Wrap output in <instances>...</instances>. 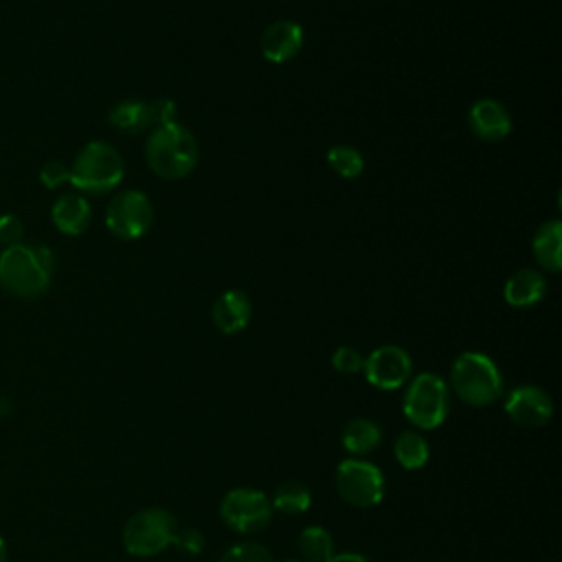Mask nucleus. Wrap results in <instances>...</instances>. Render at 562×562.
<instances>
[{"label": "nucleus", "instance_id": "nucleus-32", "mask_svg": "<svg viewBox=\"0 0 562 562\" xmlns=\"http://www.w3.org/2000/svg\"><path fill=\"white\" fill-rule=\"evenodd\" d=\"M288 562H301V560H288Z\"/></svg>", "mask_w": 562, "mask_h": 562}, {"label": "nucleus", "instance_id": "nucleus-17", "mask_svg": "<svg viewBox=\"0 0 562 562\" xmlns=\"http://www.w3.org/2000/svg\"><path fill=\"white\" fill-rule=\"evenodd\" d=\"M533 257L536 261L549 270L558 272L562 268V224L560 220L544 222L533 235Z\"/></svg>", "mask_w": 562, "mask_h": 562}, {"label": "nucleus", "instance_id": "nucleus-1", "mask_svg": "<svg viewBox=\"0 0 562 562\" xmlns=\"http://www.w3.org/2000/svg\"><path fill=\"white\" fill-rule=\"evenodd\" d=\"M55 274V255L44 244H15L0 252V285L18 299L42 296Z\"/></svg>", "mask_w": 562, "mask_h": 562}, {"label": "nucleus", "instance_id": "nucleus-25", "mask_svg": "<svg viewBox=\"0 0 562 562\" xmlns=\"http://www.w3.org/2000/svg\"><path fill=\"white\" fill-rule=\"evenodd\" d=\"M362 362H364V358L358 353V349L347 347V345L338 347V349L334 351V356H331L334 369H336L338 373H345V375H353V373L362 371Z\"/></svg>", "mask_w": 562, "mask_h": 562}, {"label": "nucleus", "instance_id": "nucleus-4", "mask_svg": "<svg viewBox=\"0 0 562 562\" xmlns=\"http://www.w3.org/2000/svg\"><path fill=\"white\" fill-rule=\"evenodd\" d=\"M123 173L119 149L105 140H90L70 165V184L81 193L101 195L116 189Z\"/></svg>", "mask_w": 562, "mask_h": 562}, {"label": "nucleus", "instance_id": "nucleus-29", "mask_svg": "<svg viewBox=\"0 0 562 562\" xmlns=\"http://www.w3.org/2000/svg\"><path fill=\"white\" fill-rule=\"evenodd\" d=\"M176 103L171 99H158L151 103V114H154V125L156 127H162V125H171V123H178L176 121Z\"/></svg>", "mask_w": 562, "mask_h": 562}, {"label": "nucleus", "instance_id": "nucleus-20", "mask_svg": "<svg viewBox=\"0 0 562 562\" xmlns=\"http://www.w3.org/2000/svg\"><path fill=\"white\" fill-rule=\"evenodd\" d=\"M393 454L402 468L419 470L428 463L430 448H428V441L422 437V432L404 430L397 435V439L393 443Z\"/></svg>", "mask_w": 562, "mask_h": 562}, {"label": "nucleus", "instance_id": "nucleus-24", "mask_svg": "<svg viewBox=\"0 0 562 562\" xmlns=\"http://www.w3.org/2000/svg\"><path fill=\"white\" fill-rule=\"evenodd\" d=\"M217 562H274V558L257 542H237L226 549Z\"/></svg>", "mask_w": 562, "mask_h": 562}, {"label": "nucleus", "instance_id": "nucleus-13", "mask_svg": "<svg viewBox=\"0 0 562 562\" xmlns=\"http://www.w3.org/2000/svg\"><path fill=\"white\" fill-rule=\"evenodd\" d=\"M468 123L483 140H503L512 132V116L496 99H479L468 112Z\"/></svg>", "mask_w": 562, "mask_h": 562}, {"label": "nucleus", "instance_id": "nucleus-15", "mask_svg": "<svg viewBox=\"0 0 562 562\" xmlns=\"http://www.w3.org/2000/svg\"><path fill=\"white\" fill-rule=\"evenodd\" d=\"M92 217V209L88 204V200L79 193H64L61 198H57V202L50 209V220L55 224V228L64 235H81Z\"/></svg>", "mask_w": 562, "mask_h": 562}, {"label": "nucleus", "instance_id": "nucleus-14", "mask_svg": "<svg viewBox=\"0 0 562 562\" xmlns=\"http://www.w3.org/2000/svg\"><path fill=\"white\" fill-rule=\"evenodd\" d=\"M250 299L239 290H226L213 303L211 316L222 334H237L250 323Z\"/></svg>", "mask_w": 562, "mask_h": 562}, {"label": "nucleus", "instance_id": "nucleus-2", "mask_svg": "<svg viewBox=\"0 0 562 562\" xmlns=\"http://www.w3.org/2000/svg\"><path fill=\"white\" fill-rule=\"evenodd\" d=\"M145 158L156 176L165 180H180L195 169L200 149L198 140L184 125L171 123L154 127L145 145Z\"/></svg>", "mask_w": 562, "mask_h": 562}, {"label": "nucleus", "instance_id": "nucleus-30", "mask_svg": "<svg viewBox=\"0 0 562 562\" xmlns=\"http://www.w3.org/2000/svg\"><path fill=\"white\" fill-rule=\"evenodd\" d=\"M325 562H369L364 555L360 553H336V555H329Z\"/></svg>", "mask_w": 562, "mask_h": 562}, {"label": "nucleus", "instance_id": "nucleus-22", "mask_svg": "<svg viewBox=\"0 0 562 562\" xmlns=\"http://www.w3.org/2000/svg\"><path fill=\"white\" fill-rule=\"evenodd\" d=\"M296 547L303 562H325L329 555H334V538L325 527L318 525L305 527L299 533Z\"/></svg>", "mask_w": 562, "mask_h": 562}, {"label": "nucleus", "instance_id": "nucleus-28", "mask_svg": "<svg viewBox=\"0 0 562 562\" xmlns=\"http://www.w3.org/2000/svg\"><path fill=\"white\" fill-rule=\"evenodd\" d=\"M171 544H176V549H178L180 553H184V555H198V553L202 551V547H204V538H202V533H200L198 529H193V527H184V529L178 527V531H176Z\"/></svg>", "mask_w": 562, "mask_h": 562}, {"label": "nucleus", "instance_id": "nucleus-31", "mask_svg": "<svg viewBox=\"0 0 562 562\" xmlns=\"http://www.w3.org/2000/svg\"><path fill=\"white\" fill-rule=\"evenodd\" d=\"M0 562H7V544L2 540V536H0Z\"/></svg>", "mask_w": 562, "mask_h": 562}, {"label": "nucleus", "instance_id": "nucleus-11", "mask_svg": "<svg viewBox=\"0 0 562 562\" xmlns=\"http://www.w3.org/2000/svg\"><path fill=\"white\" fill-rule=\"evenodd\" d=\"M505 413L522 428H540L553 415V402L536 384H520L505 397Z\"/></svg>", "mask_w": 562, "mask_h": 562}, {"label": "nucleus", "instance_id": "nucleus-7", "mask_svg": "<svg viewBox=\"0 0 562 562\" xmlns=\"http://www.w3.org/2000/svg\"><path fill=\"white\" fill-rule=\"evenodd\" d=\"M334 485L345 503L360 509L378 505L384 496V476L380 468L362 459H345L338 463Z\"/></svg>", "mask_w": 562, "mask_h": 562}, {"label": "nucleus", "instance_id": "nucleus-8", "mask_svg": "<svg viewBox=\"0 0 562 562\" xmlns=\"http://www.w3.org/2000/svg\"><path fill=\"white\" fill-rule=\"evenodd\" d=\"M270 498L252 487H235L220 503L224 525L239 533H259L272 520Z\"/></svg>", "mask_w": 562, "mask_h": 562}, {"label": "nucleus", "instance_id": "nucleus-12", "mask_svg": "<svg viewBox=\"0 0 562 562\" xmlns=\"http://www.w3.org/2000/svg\"><path fill=\"white\" fill-rule=\"evenodd\" d=\"M303 26L294 20H277L261 35V53L272 64L290 61L303 46Z\"/></svg>", "mask_w": 562, "mask_h": 562}, {"label": "nucleus", "instance_id": "nucleus-19", "mask_svg": "<svg viewBox=\"0 0 562 562\" xmlns=\"http://www.w3.org/2000/svg\"><path fill=\"white\" fill-rule=\"evenodd\" d=\"M380 439H382L380 426L371 419H364V417L351 419L342 428V446L349 454H356V457L373 452L378 448Z\"/></svg>", "mask_w": 562, "mask_h": 562}, {"label": "nucleus", "instance_id": "nucleus-18", "mask_svg": "<svg viewBox=\"0 0 562 562\" xmlns=\"http://www.w3.org/2000/svg\"><path fill=\"white\" fill-rule=\"evenodd\" d=\"M108 121L112 127H116L119 132L125 134H138L143 130H147L149 125H154V114H151V103L140 101V99H125L121 103H116L110 114Z\"/></svg>", "mask_w": 562, "mask_h": 562}, {"label": "nucleus", "instance_id": "nucleus-9", "mask_svg": "<svg viewBox=\"0 0 562 562\" xmlns=\"http://www.w3.org/2000/svg\"><path fill=\"white\" fill-rule=\"evenodd\" d=\"M154 224V206L147 193L127 189L105 209V226L119 239H138Z\"/></svg>", "mask_w": 562, "mask_h": 562}, {"label": "nucleus", "instance_id": "nucleus-23", "mask_svg": "<svg viewBox=\"0 0 562 562\" xmlns=\"http://www.w3.org/2000/svg\"><path fill=\"white\" fill-rule=\"evenodd\" d=\"M327 165L342 178H358L364 169V158L356 147L334 145L327 151Z\"/></svg>", "mask_w": 562, "mask_h": 562}, {"label": "nucleus", "instance_id": "nucleus-6", "mask_svg": "<svg viewBox=\"0 0 562 562\" xmlns=\"http://www.w3.org/2000/svg\"><path fill=\"white\" fill-rule=\"evenodd\" d=\"M178 531V520L162 507L136 512L123 527V547L136 558L165 551Z\"/></svg>", "mask_w": 562, "mask_h": 562}, {"label": "nucleus", "instance_id": "nucleus-21", "mask_svg": "<svg viewBox=\"0 0 562 562\" xmlns=\"http://www.w3.org/2000/svg\"><path fill=\"white\" fill-rule=\"evenodd\" d=\"M312 503V494H310V487L301 481H283L277 485L272 498H270V505L272 509L281 512V514H288V516H294V514H303Z\"/></svg>", "mask_w": 562, "mask_h": 562}, {"label": "nucleus", "instance_id": "nucleus-16", "mask_svg": "<svg viewBox=\"0 0 562 562\" xmlns=\"http://www.w3.org/2000/svg\"><path fill=\"white\" fill-rule=\"evenodd\" d=\"M547 292V281L538 270L522 268L514 272L503 285V299L512 307H531L540 303Z\"/></svg>", "mask_w": 562, "mask_h": 562}, {"label": "nucleus", "instance_id": "nucleus-5", "mask_svg": "<svg viewBox=\"0 0 562 562\" xmlns=\"http://www.w3.org/2000/svg\"><path fill=\"white\" fill-rule=\"evenodd\" d=\"M402 411L415 428L432 430L441 426L450 411V389L446 380L435 373H419L413 378L406 386Z\"/></svg>", "mask_w": 562, "mask_h": 562}, {"label": "nucleus", "instance_id": "nucleus-3", "mask_svg": "<svg viewBox=\"0 0 562 562\" xmlns=\"http://www.w3.org/2000/svg\"><path fill=\"white\" fill-rule=\"evenodd\" d=\"M450 389L468 406H487L503 395V375L490 356L463 351L450 367Z\"/></svg>", "mask_w": 562, "mask_h": 562}, {"label": "nucleus", "instance_id": "nucleus-27", "mask_svg": "<svg viewBox=\"0 0 562 562\" xmlns=\"http://www.w3.org/2000/svg\"><path fill=\"white\" fill-rule=\"evenodd\" d=\"M22 235H24V224L18 215H13V213L0 215V246L2 248L22 244Z\"/></svg>", "mask_w": 562, "mask_h": 562}, {"label": "nucleus", "instance_id": "nucleus-10", "mask_svg": "<svg viewBox=\"0 0 562 562\" xmlns=\"http://www.w3.org/2000/svg\"><path fill=\"white\" fill-rule=\"evenodd\" d=\"M362 371L369 384L380 391H395L404 386L413 373V360L408 351L397 345H382L373 349L364 362Z\"/></svg>", "mask_w": 562, "mask_h": 562}, {"label": "nucleus", "instance_id": "nucleus-26", "mask_svg": "<svg viewBox=\"0 0 562 562\" xmlns=\"http://www.w3.org/2000/svg\"><path fill=\"white\" fill-rule=\"evenodd\" d=\"M40 182L46 189H59L64 182H70V167L61 160H48L40 169Z\"/></svg>", "mask_w": 562, "mask_h": 562}]
</instances>
